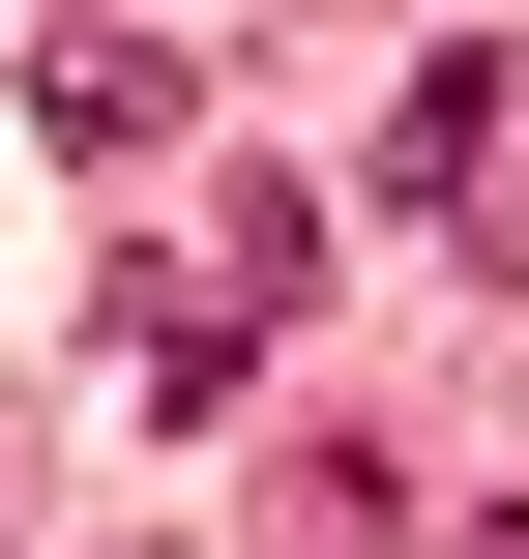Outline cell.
<instances>
[{
	"label": "cell",
	"mask_w": 529,
	"mask_h": 559,
	"mask_svg": "<svg viewBox=\"0 0 529 559\" xmlns=\"http://www.w3.org/2000/svg\"><path fill=\"white\" fill-rule=\"evenodd\" d=\"M29 118H59L88 177H118V147H177V29H59V59H29Z\"/></svg>",
	"instance_id": "1"
},
{
	"label": "cell",
	"mask_w": 529,
	"mask_h": 559,
	"mask_svg": "<svg viewBox=\"0 0 529 559\" xmlns=\"http://www.w3.org/2000/svg\"><path fill=\"white\" fill-rule=\"evenodd\" d=\"M471 147H501V59H412L383 88V206H471Z\"/></svg>",
	"instance_id": "2"
},
{
	"label": "cell",
	"mask_w": 529,
	"mask_h": 559,
	"mask_svg": "<svg viewBox=\"0 0 529 559\" xmlns=\"http://www.w3.org/2000/svg\"><path fill=\"white\" fill-rule=\"evenodd\" d=\"M442 559H529V472H501V501H471V531H442Z\"/></svg>",
	"instance_id": "3"
}]
</instances>
